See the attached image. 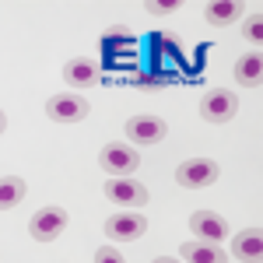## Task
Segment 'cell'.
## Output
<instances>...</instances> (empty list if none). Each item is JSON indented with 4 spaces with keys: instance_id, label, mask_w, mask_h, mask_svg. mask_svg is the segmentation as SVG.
I'll return each instance as SVG.
<instances>
[{
    "instance_id": "1",
    "label": "cell",
    "mask_w": 263,
    "mask_h": 263,
    "mask_svg": "<svg viewBox=\"0 0 263 263\" xmlns=\"http://www.w3.org/2000/svg\"><path fill=\"white\" fill-rule=\"evenodd\" d=\"M99 165L112 176V179H130L134 172H137V165H141V151H134L130 144H105L99 151Z\"/></svg>"
},
{
    "instance_id": "2",
    "label": "cell",
    "mask_w": 263,
    "mask_h": 263,
    "mask_svg": "<svg viewBox=\"0 0 263 263\" xmlns=\"http://www.w3.org/2000/svg\"><path fill=\"white\" fill-rule=\"evenodd\" d=\"M218 179H221V165L211 158H190L176 168V182L182 190H203V186H214Z\"/></svg>"
},
{
    "instance_id": "3",
    "label": "cell",
    "mask_w": 263,
    "mask_h": 263,
    "mask_svg": "<svg viewBox=\"0 0 263 263\" xmlns=\"http://www.w3.org/2000/svg\"><path fill=\"white\" fill-rule=\"evenodd\" d=\"M235 112H239V95H232L224 88H214L200 99V116L207 123H228Z\"/></svg>"
},
{
    "instance_id": "4",
    "label": "cell",
    "mask_w": 263,
    "mask_h": 263,
    "mask_svg": "<svg viewBox=\"0 0 263 263\" xmlns=\"http://www.w3.org/2000/svg\"><path fill=\"white\" fill-rule=\"evenodd\" d=\"M67 221H70V218H67V211L57 207V203H49V207H42L39 214L32 218L28 232H32V239H35V242H53L63 228H67Z\"/></svg>"
},
{
    "instance_id": "5",
    "label": "cell",
    "mask_w": 263,
    "mask_h": 263,
    "mask_svg": "<svg viewBox=\"0 0 263 263\" xmlns=\"http://www.w3.org/2000/svg\"><path fill=\"white\" fill-rule=\"evenodd\" d=\"M88 112H91V105L81 95H53L46 102V116L57 123H81L88 120Z\"/></svg>"
},
{
    "instance_id": "6",
    "label": "cell",
    "mask_w": 263,
    "mask_h": 263,
    "mask_svg": "<svg viewBox=\"0 0 263 263\" xmlns=\"http://www.w3.org/2000/svg\"><path fill=\"white\" fill-rule=\"evenodd\" d=\"M144 232H147V218L137 214V211H123V214H112L105 221V235L112 242H134V239H141Z\"/></svg>"
},
{
    "instance_id": "7",
    "label": "cell",
    "mask_w": 263,
    "mask_h": 263,
    "mask_svg": "<svg viewBox=\"0 0 263 263\" xmlns=\"http://www.w3.org/2000/svg\"><path fill=\"white\" fill-rule=\"evenodd\" d=\"M165 134H168V123L158 120V116H134V120L126 123V137H130V144H141V147L162 144Z\"/></svg>"
},
{
    "instance_id": "8",
    "label": "cell",
    "mask_w": 263,
    "mask_h": 263,
    "mask_svg": "<svg viewBox=\"0 0 263 263\" xmlns=\"http://www.w3.org/2000/svg\"><path fill=\"white\" fill-rule=\"evenodd\" d=\"M63 81L70 84V88H95V84L102 81L99 60H91V57H74V60H67Z\"/></svg>"
},
{
    "instance_id": "9",
    "label": "cell",
    "mask_w": 263,
    "mask_h": 263,
    "mask_svg": "<svg viewBox=\"0 0 263 263\" xmlns=\"http://www.w3.org/2000/svg\"><path fill=\"white\" fill-rule=\"evenodd\" d=\"M190 228H193L197 242H211V246H218L228 235V221H224L221 214H214V211H197L190 218Z\"/></svg>"
},
{
    "instance_id": "10",
    "label": "cell",
    "mask_w": 263,
    "mask_h": 263,
    "mask_svg": "<svg viewBox=\"0 0 263 263\" xmlns=\"http://www.w3.org/2000/svg\"><path fill=\"white\" fill-rule=\"evenodd\" d=\"M105 197L116 200L120 207H144L147 203V190L137 179H105Z\"/></svg>"
},
{
    "instance_id": "11",
    "label": "cell",
    "mask_w": 263,
    "mask_h": 263,
    "mask_svg": "<svg viewBox=\"0 0 263 263\" xmlns=\"http://www.w3.org/2000/svg\"><path fill=\"white\" fill-rule=\"evenodd\" d=\"M232 253H235V260H242V263H260L263 260V232L256 224L239 232L232 239Z\"/></svg>"
},
{
    "instance_id": "12",
    "label": "cell",
    "mask_w": 263,
    "mask_h": 263,
    "mask_svg": "<svg viewBox=\"0 0 263 263\" xmlns=\"http://www.w3.org/2000/svg\"><path fill=\"white\" fill-rule=\"evenodd\" d=\"M235 81L242 84V88H260V81H263V57H260V49L242 53V57L235 60Z\"/></svg>"
},
{
    "instance_id": "13",
    "label": "cell",
    "mask_w": 263,
    "mask_h": 263,
    "mask_svg": "<svg viewBox=\"0 0 263 263\" xmlns=\"http://www.w3.org/2000/svg\"><path fill=\"white\" fill-rule=\"evenodd\" d=\"M246 11L242 0H214V4H207L203 7V18H207V25H218V28H224V25H232V21H239Z\"/></svg>"
},
{
    "instance_id": "14",
    "label": "cell",
    "mask_w": 263,
    "mask_h": 263,
    "mask_svg": "<svg viewBox=\"0 0 263 263\" xmlns=\"http://www.w3.org/2000/svg\"><path fill=\"white\" fill-rule=\"evenodd\" d=\"M179 256L186 263H224V253L221 246H211V242H182L179 246Z\"/></svg>"
},
{
    "instance_id": "15",
    "label": "cell",
    "mask_w": 263,
    "mask_h": 263,
    "mask_svg": "<svg viewBox=\"0 0 263 263\" xmlns=\"http://www.w3.org/2000/svg\"><path fill=\"white\" fill-rule=\"evenodd\" d=\"M25 200V179L18 176H4L0 179V211H11Z\"/></svg>"
},
{
    "instance_id": "16",
    "label": "cell",
    "mask_w": 263,
    "mask_h": 263,
    "mask_svg": "<svg viewBox=\"0 0 263 263\" xmlns=\"http://www.w3.org/2000/svg\"><path fill=\"white\" fill-rule=\"evenodd\" d=\"M242 35H246V39H249V42H253V49L260 46V39H263V18H260V11H253V18L246 21Z\"/></svg>"
},
{
    "instance_id": "17",
    "label": "cell",
    "mask_w": 263,
    "mask_h": 263,
    "mask_svg": "<svg viewBox=\"0 0 263 263\" xmlns=\"http://www.w3.org/2000/svg\"><path fill=\"white\" fill-rule=\"evenodd\" d=\"M95 263H126L120 256V249H112V246H102L99 253H95Z\"/></svg>"
},
{
    "instance_id": "18",
    "label": "cell",
    "mask_w": 263,
    "mask_h": 263,
    "mask_svg": "<svg viewBox=\"0 0 263 263\" xmlns=\"http://www.w3.org/2000/svg\"><path fill=\"white\" fill-rule=\"evenodd\" d=\"M130 81L137 84V88H162V84H165V78H155V74H134Z\"/></svg>"
},
{
    "instance_id": "19",
    "label": "cell",
    "mask_w": 263,
    "mask_h": 263,
    "mask_svg": "<svg viewBox=\"0 0 263 263\" xmlns=\"http://www.w3.org/2000/svg\"><path fill=\"white\" fill-rule=\"evenodd\" d=\"M179 7V0H155V4H144V11H151V14H165V11H176Z\"/></svg>"
},
{
    "instance_id": "20",
    "label": "cell",
    "mask_w": 263,
    "mask_h": 263,
    "mask_svg": "<svg viewBox=\"0 0 263 263\" xmlns=\"http://www.w3.org/2000/svg\"><path fill=\"white\" fill-rule=\"evenodd\" d=\"M7 130V116H4V109H0V134Z\"/></svg>"
},
{
    "instance_id": "21",
    "label": "cell",
    "mask_w": 263,
    "mask_h": 263,
    "mask_svg": "<svg viewBox=\"0 0 263 263\" xmlns=\"http://www.w3.org/2000/svg\"><path fill=\"white\" fill-rule=\"evenodd\" d=\"M155 263H176V260H172V256H158Z\"/></svg>"
}]
</instances>
